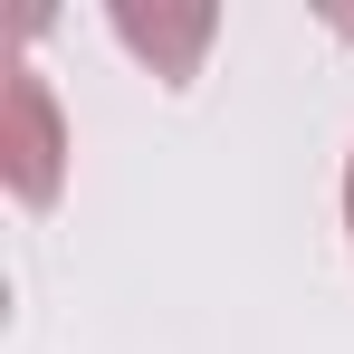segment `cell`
Listing matches in <instances>:
<instances>
[{
	"instance_id": "obj_1",
	"label": "cell",
	"mask_w": 354,
	"mask_h": 354,
	"mask_svg": "<svg viewBox=\"0 0 354 354\" xmlns=\"http://www.w3.org/2000/svg\"><path fill=\"white\" fill-rule=\"evenodd\" d=\"M0 182L19 211H48L67 192V115H58V86L48 67H10V106H0Z\"/></svg>"
},
{
	"instance_id": "obj_3",
	"label": "cell",
	"mask_w": 354,
	"mask_h": 354,
	"mask_svg": "<svg viewBox=\"0 0 354 354\" xmlns=\"http://www.w3.org/2000/svg\"><path fill=\"white\" fill-rule=\"evenodd\" d=\"M345 239H354V153H345Z\"/></svg>"
},
{
	"instance_id": "obj_2",
	"label": "cell",
	"mask_w": 354,
	"mask_h": 354,
	"mask_svg": "<svg viewBox=\"0 0 354 354\" xmlns=\"http://www.w3.org/2000/svg\"><path fill=\"white\" fill-rule=\"evenodd\" d=\"M106 29H115L163 86H192V77H201V48L221 39V10H211V0H153V10H144V0H115Z\"/></svg>"
}]
</instances>
